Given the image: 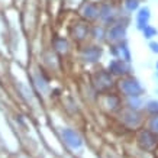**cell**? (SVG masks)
Masks as SVG:
<instances>
[{
	"label": "cell",
	"mask_w": 158,
	"mask_h": 158,
	"mask_svg": "<svg viewBox=\"0 0 158 158\" xmlns=\"http://www.w3.org/2000/svg\"><path fill=\"white\" fill-rule=\"evenodd\" d=\"M149 19H151V10L149 7H141L138 10V13H136V28L139 31H142L145 26H148L149 25Z\"/></svg>",
	"instance_id": "52a82bcc"
},
{
	"label": "cell",
	"mask_w": 158,
	"mask_h": 158,
	"mask_svg": "<svg viewBox=\"0 0 158 158\" xmlns=\"http://www.w3.org/2000/svg\"><path fill=\"white\" fill-rule=\"evenodd\" d=\"M139 145L145 149H151L157 145V136H155V132L152 131H145V132H141L139 135Z\"/></svg>",
	"instance_id": "8992f818"
},
{
	"label": "cell",
	"mask_w": 158,
	"mask_h": 158,
	"mask_svg": "<svg viewBox=\"0 0 158 158\" xmlns=\"http://www.w3.org/2000/svg\"><path fill=\"white\" fill-rule=\"evenodd\" d=\"M107 38L112 42H119V41H125L126 38V25L122 23H115L107 32Z\"/></svg>",
	"instance_id": "5b68a950"
},
{
	"label": "cell",
	"mask_w": 158,
	"mask_h": 158,
	"mask_svg": "<svg viewBox=\"0 0 158 158\" xmlns=\"http://www.w3.org/2000/svg\"><path fill=\"white\" fill-rule=\"evenodd\" d=\"M96 78H97V81H102L100 83L102 89H107L109 86H112V74H110L109 71L100 70V71L96 74Z\"/></svg>",
	"instance_id": "8fae6325"
},
{
	"label": "cell",
	"mask_w": 158,
	"mask_h": 158,
	"mask_svg": "<svg viewBox=\"0 0 158 158\" xmlns=\"http://www.w3.org/2000/svg\"><path fill=\"white\" fill-rule=\"evenodd\" d=\"M142 35H144L145 39H152L157 35V29L154 28V26H151V25H148V26H145L142 29Z\"/></svg>",
	"instance_id": "7c38bea8"
},
{
	"label": "cell",
	"mask_w": 158,
	"mask_h": 158,
	"mask_svg": "<svg viewBox=\"0 0 158 158\" xmlns=\"http://www.w3.org/2000/svg\"><path fill=\"white\" fill-rule=\"evenodd\" d=\"M155 68H157V71H158V62H157V64H155Z\"/></svg>",
	"instance_id": "e0dca14e"
},
{
	"label": "cell",
	"mask_w": 158,
	"mask_h": 158,
	"mask_svg": "<svg viewBox=\"0 0 158 158\" xmlns=\"http://www.w3.org/2000/svg\"><path fill=\"white\" fill-rule=\"evenodd\" d=\"M61 136H62V139H64V142H65V144H67L70 148H73V149L81 148L83 139H81V136L77 134L74 129H70V128L62 129Z\"/></svg>",
	"instance_id": "3957f363"
},
{
	"label": "cell",
	"mask_w": 158,
	"mask_h": 158,
	"mask_svg": "<svg viewBox=\"0 0 158 158\" xmlns=\"http://www.w3.org/2000/svg\"><path fill=\"white\" fill-rule=\"evenodd\" d=\"M125 7L128 12H134L139 7V0H125Z\"/></svg>",
	"instance_id": "4fadbf2b"
},
{
	"label": "cell",
	"mask_w": 158,
	"mask_h": 158,
	"mask_svg": "<svg viewBox=\"0 0 158 158\" xmlns=\"http://www.w3.org/2000/svg\"><path fill=\"white\" fill-rule=\"evenodd\" d=\"M110 52H112V55L115 58H120V60L131 62V51L128 48V44L125 41L113 42V45L110 47Z\"/></svg>",
	"instance_id": "277c9868"
},
{
	"label": "cell",
	"mask_w": 158,
	"mask_h": 158,
	"mask_svg": "<svg viewBox=\"0 0 158 158\" xmlns=\"http://www.w3.org/2000/svg\"><path fill=\"white\" fill-rule=\"evenodd\" d=\"M147 110L152 115H158V100H149L147 103Z\"/></svg>",
	"instance_id": "5bb4252c"
},
{
	"label": "cell",
	"mask_w": 158,
	"mask_h": 158,
	"mask_svg": "<svg viewBox=\"0 0 158 158\" xmlns=\"http://www.w3.org/2000/svg\"><path fill=\"white\" fill-rule=\"evenodd\" d=\"M99 12H100V7L96 5V3H87L83 9V15L86 16L87 19H94V18H99Z\"/></svg>",
	"instance_id": "30bf717a"
},
{
	"label": "cell",
	"mask_w": 158,
	"mask_h": 158,
	"mask_svg": "<svg viewBox=\"0 0 158 158\" xmlns=\"http://www.w3.org/2000/svg\"><path fill=\"white\" fill-rule=\"evenodd\" d=\"M149 129L158 134V115H154V118L149 120Z\"/></svg>",
	"instance_id": "9a60e30c"
},
{
	"label": "cell",
	"mask_w": 158,
	"mask_h": 158,
	"mask_svg": "<svg viewBox=\"0 0 158 158\" xmlns=\"http://www.w3.org/2000/svg\"><path fill=\"white\" fill-rule=\"evenodd\" d=\"M119 87L120 91L128 97H141V94L144 93V87L141 86L139 80L135 77H125L120 81Z\"/></svg>",
	"instance_id": "6da1fadb"
},
{
	"label": "cell",
	"mask_w": 158,
	"mask_h": 158,
	"mask_svg": "<svg viewBox=\"0 0 158 158\" xmlns=\"http://www.w3.org/2000/svg\"><path fill=\"white\" fill-rule=\"evenodd\" d=\"M81 57L87 62H94L102 57V48L100 47H86L81 51Z\"/></svg>",
	"instance_id": "ba28073f"
},
{
	"label": "cell",
	"mask_w": 158,
	"mask_h": 158,
	"mask_svg": "<svg viewBox=\"0 0 158 158\" xmlns=\"http://www.w3.org/2000/svg\"><path fill=\"white\" fill-rule=\"evenodd\" d=\"M99 18H100L105 23H112L115 25V19H116V15H115V9L113 6L110 5H105L100 7V12H99Z\"/></svg>",
	"instance_id": "9c48e42d"
},
{
	"label": "cell",
	"mask_w": 158,
	"mask_h": 158,
	"mask_svg": "<svg viewBox=\"0 0 158 158\" xmlns=\"http://www.w3.org/2000/svg\"><path fill=\"white\" fill-rule=\"evenodd\" d=\"M107 71L112 74V76H126V74H129L131 73V65L128 61H125V60H120V58H115V60H112L109 62V65H107Z\"/></svg>",
	"instance_id": "7a4b0ae2"
},
{
	"label": "cell",
	"mask_w": 158,
	"mask_h": 158,
	"mask_svg": "<svg viewBox=\"0 0 158 158\" xmlns=\"http://www.w3.org/2000/svg\"><path fill=\"white\" fill-rule=\"evenodd\" d=\"M149 49H151V52L158 54V42H151L149 44Z\"/></svg>",
	"instance_id": "2e32d148"
}]
</instances>
